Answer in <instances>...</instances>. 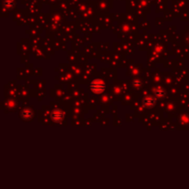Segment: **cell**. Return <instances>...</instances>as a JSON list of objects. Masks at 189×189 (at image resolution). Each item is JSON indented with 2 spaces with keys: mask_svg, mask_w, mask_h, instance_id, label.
Segmentation results:
<instances>
[{
  "mask_svg": "<svg viewBox=\"0 0 189 189\" xmlns=\"http://www.w3.org/2000/svg\"><path fill=\"white\" fill-rule=\"evenodd\" d=\"M105 89V83L102 79H94L91 83V91L95 94H100Z\"/></svg>",
  "mask_w": 189,
  "mask_h": 189,
  "instance_id": "obj_1",
  "label": "cell"
},
{
  "mask_svg": "<svg viewBox=\"0 0 189 189\" xmlns=\"http://www.w3.org/2000/svg\"><path fill=\"white\" fill-rule=\"evenodd\" d=\"M51 117H52L54 122L59 123V122H61V121L63 120V118H64V112H63L59 109H55L52 112Z\"/></svg>",
  "mask_w": 189,
  "mask_h": 189,
  "instance_id": "obj_2",
  "label": "cell"
},
{
  "mask_svg": "<svg viewBox=\"0 0 189 189\" xmlns=\"http://www.w3.org/2000/svg\"><path fill=\"white\" fill-rule=\"evenodd\" d=\"M155 104V99L152 96H148L144 99L143 101V106L146 108H151Z\"/></svg>",
  "mask_w": 189,
  "mask_h": 189,
  "instance_id": "obj_3",
  "label": "cell"
},
{
  "mask_svg": "<svg viewBox=\"0 0 189 189\" xmlns=\"http://www.w3.org/2000/svg\"><path fill=\"white\" fill-rule=\"evenodd\" d=\"M33 111L29 109V108H25V109L21 112V117L24 119H30L33 117Z\"/></svg>",
  "mask_w": 189,
  "mask_h": 189,
  "instance_id": "obj_4",
  "label": "cell"
},
{
  "mask_svg": "<svg viewBox=\"0 0 189 189\" xmlns=\"http://www.w3.org/2000/svg\"><path fill=\"white\" fill-rule=\"evenodd\" d=\"M154 94H155V96H156L157 98L161 99V98H163V97H164L165 91H164V89H163V88H158V89H155Z\"/></svg>",
  "mask_w": 189,
  "mask_h": 189,
  "instance_id": "obj_5",
  "label": "cell"
}]
</instances>
